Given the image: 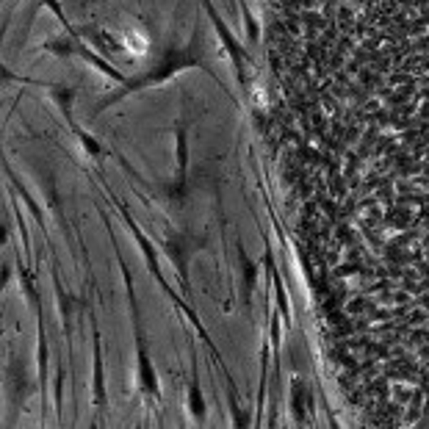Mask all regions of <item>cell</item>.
<instances>
[{
    "mask_svg": "<svg viewBox=\"0 0 429 429\" xmlns=\"http://www.w3.org/2000/svg\"><path fill=\"white\" fill-rule=\"evenodd\" d=\"M341 177L360 294L429 402V0H357L341 78Z\"/></svg>",
    "mask_w": 429,
    "mask_h": 429,
    "instance_id": "obj_1",
    "label": "cell"
},
{
    "mask_svg": "<svg viewBox=\"0 0 429 429\" xmlns=\"http://www.w3.org/2000/svg\"><path fill=\"white\" fill-rule=\"evenodd\" d=\"M202 61V53H200V28L194 31V39H191V45H186V48H180V51H166L164 55V61L161 64H155V70L147 73L144 78H136V80H130L125 89L120 92V95H111L108 100H102L97 105V111L105 108L108 102L120 100L125 92H133V89H142V86H147V83H155V80H166L169 75H175L180 70H186V67H194V64H200Z\"/></svg>",
    "mask_w": 429,
    "mask_h": 429,
    "instance_id": "obj_2",
    "label": "cell"
}]
</instances>
